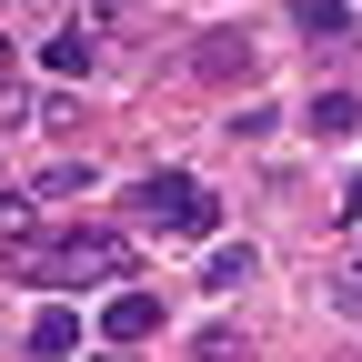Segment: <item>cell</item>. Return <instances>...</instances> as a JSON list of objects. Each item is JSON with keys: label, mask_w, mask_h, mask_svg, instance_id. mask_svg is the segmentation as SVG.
I'll use <instances>...</instances> for the list:
<instances>
[{"label": "cell", "mask_w": 362, "mask_h": 362, "mask_svg": "<svg viewBox=\"0 0 362 362\" xmlns=\"http://www.w3.org/2000/svg\"><path fill=\"white\" fill-rule=\"evenodd\" d=\"M21 262L40 282H101V272H121V232H61V242H30Z\"/></svg>", "instance_id": "6da1fadb"}, {"label": "cell", "mask_w": 362, "mask_h": 362, "mask_svg": "<svg viewBox=\"0 0 362 362\" xmlns=\"http://www.w3.org/2000/svg\"><path fill=\"white\" fill-rule=\"evenodd\" d=\"M141 211L161 221V232H211V221H221V202L202 192L192 171H141Z\"/></svg>", "instance_id": "7a4b0ae2"}, {"label": "cell", "mask_w": 362, "mask_h": 362, "mask_svg": "<svg viewBox=\"0 0 362 362\" xmlns=\"http://www.w3.org/2000/svg\"><path fill=\"white\" fill-rule=\"evenodd\" d=\"M101 332H111V342H151V332H161V302H151V292H111V302H101Z\"/></svg>", "instance_id": "3957f363"}, {"label": "cell", "mask_w": 362, "mask_h": 362, "mask_svg": "<svg viewBox=\"0 0 362 362\" xmlns=\"http://www.w3.org/2000/svg\"><path fill=\"white\" fill-rule=\"evenodd\" d=\"M90 51H101V40H90V21H61L51 40H40V61H51L61 81H81V71H90Z\"/></svg>", "instance_id": "277c9868"}, {"label": "cell", "mask_w": 362, "mask_h": 362, "mask_svg": "<svg viewBox=\"0 0 362 362\" xmlns=\"http://www.w3.org/2000/svg\"><path fill=\"white\" fill-rule=\"evenodd\" d=\"M30 352H40V362H61V352H81V312H71V302H51V312H40V322H30Z\"/></svg>", "instance_id": "5b68a950"}, {"label": "cell", "mask_w": 362, "mask_h": 362, "mask_svg": "<svg viewBox=\"0 0 362 362\" xmlns=\"http://www.w3.org/2000/svg\"><path fill=\"white\" fill-rule=\"evenodd\" d=\"M292 30H312V40H352V0H292Z\"/></svg>", "instance_id": "8992f818"}, {"label": "cell", "mask_w": 362, "mask_h": 362, "mask_svg": "<svg viewBox=\"0 0 362 362\" xmlns=\"http://www.w3.org/2000/svg\"><path fill=\"white\" fill-rule=\"evenodd\" d=\"M312 131H322V141H352V131H362V101H352V90H322V101H312Z\"/></svg>", "instance_id": "52a82bcc"}, {"label": "cell", "mask_w": 362, "mask_h": 362, "mask_svg": "<svg viewBox=\"0 0 362 362\" xmlns=\"http://www.w3.org/2000/svg\"><path fill=\"white\" fill-rule=\"evenodd\" d=\"M252 272H262V262H252V242H221V252H211V272H202V282H211V292H242V282H252Z\"/></svg>", "instance_id": "ba28073f"}, {"label": "cell", "mask_w": 362, "mask_h": 362, "mask_svg": "<svg viewBox=\"0 0 362 362\" xmlns=\"http://www.w3.org/2000/svg\"><path fill=\"white\" fill-rule=\"evenodd\" d=\"M202 71H211V81H252V51H242L232 30H211V40H202Z\"/></svg>", "instance_id": "9c48e42d"}, {"label": "cell", "mask_w": 362, "mask_h": 362, "mask_svg": "<svg viewBox=\"0 0 362 362\" xmlns=\"http://www.w3.org/2000/svg\"><path fill=\"white\" fill-rule=\"evenodd\" d=\"M101 362H131V342H111V352H101Z\"/></svg>", "instance_id": "30bf717a"}, {"label": "cell", "mask_w": 362, "mask_h": 362, "mask_svg": "<svg viewBox=\"0 0 362 362\" xmlns=\"http://www.w3.org/2000/svg\"><path fill=\"white\" fill-rule=\"evenodd\" d=\"M0 71H11V40H0Z\"/></svg>", "instance_id": "8fae6325"}]
</instances>
